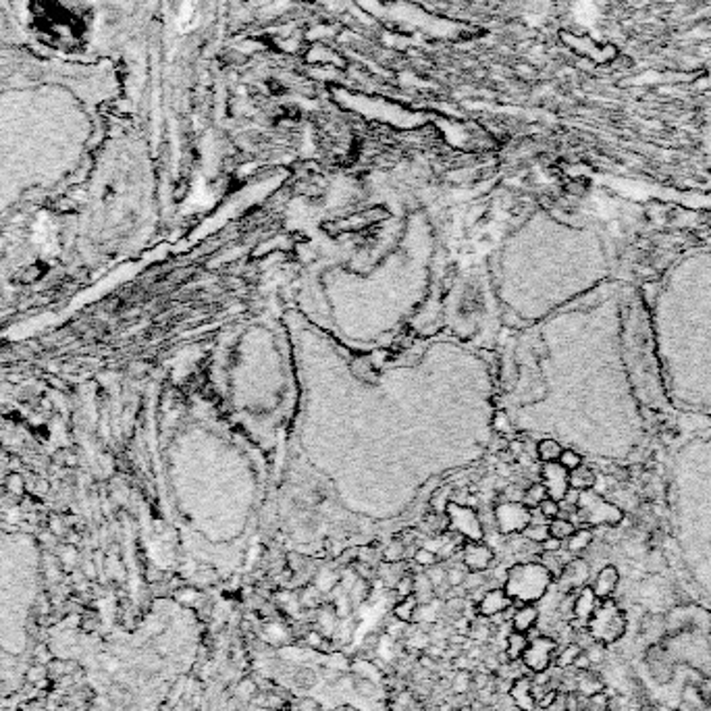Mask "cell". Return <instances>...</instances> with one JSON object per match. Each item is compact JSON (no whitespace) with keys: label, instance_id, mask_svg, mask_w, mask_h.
I'll list each match as a JSON object with an SVG mask.
<instances>
[{"label":"cell","instance_id":"obj_1","mask_svg":"<svg viewBox=\"0 0 711 711\" xmlns=\"http://www.w3.org/2000/svg\"><path fill=\"white\" fill-rule=\"evenodd\" d=\"M553 576L541 562H522L508 570L503 582L506 593L518 605L541 602L547 595Z\"/></svg>","mask_w":711,"mask_h":711},{"label":"cell","instance_id":"obj_2","mask_svg":"<svg viewBox=\"0 0 711 711\" xmlns=\"http://www.w3.org/2000/svg\"><path fill=\"white\" fill-rule=\"evenodd\" d=\"M626 626H629V618L622 611V607L614 599H603V602L597 603L595 614L591 616V620L587 624V630L591 632V636L597 643L607 647V645L618 643L624 636Z\"/></svg>","mask_w":711,"mask_h":711},{"label":"cell","instance_id":"obj_3","mask_svg":"<svg viewBox=\"0 0 711 711\" xmlns=\"http://www.w3.org/2000/svg\"><path fill=\"white\" fill-rule=\"evenodd\" d=\"M576 518L584 526H618L624 522V510L611 501H607L602 493L595 489L580 491L574 510Z\"/></svg>","mask_w":711,"mask_h":711},{"label":"cell","instance_id":"obj_4","mask_svg":"<svg viewBox=\"0 0 711 711\" xmlns=\"http://www.w3.org/2000/svg\"><path fill=\"white\" fill-rule=\"evenodd\" d=\"M560 40H562V44L570 53H574L578 58H584V60H589L593 65L607 67V65H611L620 56V50H618L616 44H611V42H597V40H593L584 31L562 29L560 31Z\"/></svg>","mask_w":711,"mask_h":711},{"label":"cell","instance_id":"obj_5","mask_svg":"<svg viewBox=\"0 0 711 711\" xmlns=\"http://www.w3.org/2000/svg\"><path fill=\"white\" fill-rule=\"evenodd\" d=\"M555 656H557V643H555V638L541 634V636L528 641V647H526V651L522 656V663L533 674H539V672H547Z\"/></svg>","mask_w":711,"mask_h":711},{"label":"cell","instance_id":"obj_6","mask_svg":"<svg viewBox=\"0 0 711 711\" xmlns=\"http://www.w3.org/2000/svg\"><path fill=\"white\" fill-rule=\"evenodd\" d=\"M493 516L501 535H520L530 524V508L520 501H503L493 510Z\"/></svg>","mask_w":711,"mask_h":711},{"label":"cell","instance_id":"obj_7","mask_svg":"<svg viewBox=\"0 0 711 711\" xmlns=\"http://www.w3.org/2000/svg\"><path fill=\"white\" fill-rule=\"evenodd\" d=\"M447 516H449V530L462 535L466 541H481L483 539V535H485L483 522L472 508L449 503Z\"/></svg>","mask_w":711,"mask_h":711},{"label":"cell","instance_id":"obj_8","mask_svg":"<svg viewBox=\"0 0 711 711\" xmlns=\"http://www.w3.org/2000/svg\"><path fill=\"white\" fill-rule=\"evenodd\" d=\"M589 578H591L589 562L582 560V557H572L564 566L562 574L557 576V587L562 589V593H576L578 589L587 587Z\"/></svg>","mask_w":711,"mask_h":711},{"label":"cell","instance_id":"obj_9","mask_svg":"<svg viewBox=\"0 0 711 711\" xmlns=\"http://www.w3.org/2000/svg\"><path fill=\"white\" fill-rule=\"evenodd\" d=\"M541 483L547 489V495L555 501H562L564 495L570 489L568 470L560 462H547L541 468Z\"/></svg>","mask_w":711,"mask_h":711},{"label":"cell","instance_id":"obj_10","mask_svg":"<svg viewBox=\"0 0 711 711\" xmlns=\"http://www.w3.org/2000/svg\"><path fill=\"white\" fill-rule=\"evenodd\" d=\"M597 603H599V599H597V595H595V591H593L591 584L578 589L574 593V607H572V622H570V626L572 629H587L591 616L595 614Z\"/></svg>","mask_w":711,"mask_h":711},{"label":"cell","instance_id":"obj_11","mask_svg":"<svg viewBox=\"0 0 711 711\" xmlns=\"http://www.w3.org/2000/svg\"><path fill=\"white\" fill-rule=\"evenodd\" d=\"M462 564L468 572H485L493 564V549L481 541H466L462 547Z\"/></svg>","mask_w":711,"mask_h":711},{"label":"cell","instance_id":"obj_12","mask_svg":"<svg viewBox=\"0 0 711 711\" xmlns=\"http://www.w3.org/2000/svg\"><path fill=\"white\" fill-rule=\"evenodd\" d=\"M510 605H514V602L510 599V595L506 593V589H503V587H497V589H489V591L483 595V599L476 603V611H479V616H483V618H493V616L506 611Z\"/></svg>","mask_w":711,"mask_h":711},{"label":"cell","instance_id":"obj_13","mask_svg":"<svg viewBox=\"0 0 711 711\" xmlns=\"http://www.w3.org/2000/svg\"><path fill=\"white\" fill-rule=\"evenodd\" d=\"M618 584H620V572H618V568L614 564H607V566H603L602 570H599V574L595 576V580H593L591 587H593L597 599L603 602V599H611V595L616 593Z\"/></svg>","mask_w":711,"mask_h":711},{"label":"cell","instance_id":"obj_14","mask_svg":"<svg viewBox=\"0 0 711 711\" xmlns=\"http://www.w3.org/2000/svg\"><path fill=\"white\" fill-rule=\"evenodd\" d=\"M510 697H512V701L518 707V711L537 710V699L533 695V678H528V676H518L514 680L512 688H510Z\"/></svg>","mask_w":711,"mask_h":711},{"label":"cell","instance_id":"obj_15","mask_svg":"<svg viewBox=\"0 0 711 711\" xmlns=\"http://www.w3.org/2000/svg\"><path fill=\"white\" fill-rule=\"evenodd\" d=\"M537 622H539V607L535 603H524V605H518L516 611H514L512 630L528 634L530 630L537 626Z\"/></svg>","mask_w":711,"mask_h":711},{"label":"cell","instance_id":"obj_16","mask_svg":"<svg viewBox=\"0 0 711 711\" xmlns=\"http://www.w3.org/2000/svg\"><path fill=\"white\" fill-rule=\"evenodd\" d=\"M597 479L599 474L589 468V466H578L574 470L568 472V481H570V487L572 489H578V491H589V489H595L597 485Z\"/></svg>","mask_w":711,"mask_h":711},{"label":"cell","instance_id":"obj_17","mask_svg":"<svg viewBox=\"0 0 711 711\" xmlns=\"http://www.w3.org/2000/svg\"><path fill=\"white\" fill-rule=\"evenodd\" d=\"M352 373L356 375V379H360L362 383L375 385L379 381V375H377V366L373 362L370 356H360L356 358L352 362Z\"/></svg>","mask_w":711,"mask_h":711},{"label":"cell","instance_id":"obj_18","mask_svg":"<svg viewBox=\"0 0 711 711\" xmlns=\"http://www.w3.org/2000/svg\"><path fill=\"white\" fill-rule=\"evenodd\" d=\"M605 688V683L602 680V676H597L593 670L587 672H578V680H576V690L584 697H591L595 693H602Z\"/></svg>","mask_w":711,"mask_h":711},{"label":"cell","instance_id":"obj_19","mask_svg":"<svg viewBox=\"0 0 711 711\" xmlns=\"http://www.w3.org/2000/svg\"><path fill=\"white\" fill-rule=\"evenodd\" d=\"M593 539H595V533H593L589 526L576 528L574 533H572V537L568 539V545H566V549H568L570 553L578 555V553H582V551H587V549L591 547Z\"/></svg>","mask_w":711,"mask_h":711},{"label":"cell","instance_id":"obj_20","mask_svg":"<svg viewBox=\"0 0 711 711\" xmlns=\"http://www.w3.org/2000/svg\"><path fill=\"white\" fill-rule=\"evenodd\" d=\"M526 647H528V636H526L524 632L512 630V632L508 634V638H506V653L510 657V661H518V659H522L524 651H526Z\"/></svg>","mask_w":711,"mask_h":711},{"label":"cell","instance_id":"obj_21","mask_svg":"<svg viewBox=\"0 0 711 711\" xmlns=\"http://www.w3.org/2000/svg\"><path fill=\"white\" fill-rule=\"evenodd\" d=\"M562 451H564V447H562L560 441H555V439H541L539 445H537V458H539L543 464H547V462H557L560 456H562Z\"/></svg>","mask_w":711,"mask_h":711},{"label":"cell","instance_id":"obj_22","mask_svg":"<svg viewBox=\"0 0 711 711\" xmlns=\"http://www.w3.org/2000/svg\"><path fill=\"white\" fill-rule=\"evenodd\" d=\"M574 530L576 524L570 518L557 516V518L549 520V535L555 537V539H560V541H568Z\"/></svg>","mask_w":711,"mask_h":711},{"label":"cell","instance_id":"obj_23","mask_svg":"<svg viewBox=\"0 0 711 711\" xmlns=\"http://www.w3.org/2000/svg\"><path fill=\"white\" fill-rule=\"evenodd\" d=\"M416 607H418V602H416V597H414V595H410V597H404L402 602L393 607V618H395L397 622L410 624V622H414V611H416Z\"/></svg>","mask_w":711,"mask_h":711},{"label":"cell","instance_id":"obj_24","mask_svg":"<svg viewBox=\"0 0 711 711\" xmlns=\"http://www.w3.org/2000/svg\"><path fill=\"white\" fill-rule=\"evenodd\" d=\"M547 489L543 487V483H533L528 485V489H524V497H522V503L526 508H539L543 499H547Z\"/></svg>","mask_w":711,"mask_h":711},{"label":"cell","instance_id":"obj_25","mask_svg":"<svg viewBox=\"0 0 711 711\" xmlns=\"http://www.w3.org/2000/svg\"><path fill=\"white\" fill-rule=\"evenodd\" d=\"M580 651H582V647H578L576 643H570V645L562 647V649L557 651V656H555V665H557L560 670H568V668H572L576 656H578Z\"/></svg>","mask_w":711,"mask_h":711},{"label":"cell","instance_id":"obj_26","mask_svg":"<svg viewBox=\"0 0 711 711\" xmlns=\"http://www.w3.org/2000/svg\"><path fill=\"white\" fill-rule=\"evenodd\" d=\"M522 535H524V539H528L530 543L541 545L545 539L551 537V535H549V522H543V524H528V526L522 530Z\"/></svg>","mask_w":711,"mask_h":711},{"label":"cell","instance_id":"obj_27","mask_svg":"<svg viewBox=\"0 0 711 711\" xmlns=\"http://www.w3.org/2000/svg\"><path fill=\"white\" fill-rule=\"evenodd\" d=\"M383 560L389 564L395 562H404L406 560V545L402 543V539H393L389 541V545L383 549Z\"/></svg>","mask_w":711,"mask_h":711},{"label":"cell","instance_id":"obj_28","mask_svg":"<svg viewBox=\"0 0 711 711\" xmlns=\"http://www.w3.org/2000/svg\"><path fill=\"white\" fill-rule=\"evenodd\" d=\"M451 495H454V489H449V487H441L433 493V497H431L433 512H447V508L451 503Z\"/></svg>","mask_w":711,"mask_h":711},{"label":"cell","instance_id":"obj_29","mask_svg":"<svg viewBox=\"0 0 711 711\" xmlns=\"http://www.w3.org/2000/svg\"><path fill=\"white\" fill-rule=\"evenodd\" d=\"M584 711H611V699L605 693H595L587 697V710Z\"/></svg>","mask_w":711,"mask_h":711},{"label":"cell","instance_id":"obj_30","mask_svg":"<svg viewBox=\"0 0 711 711\" xmlns=\"http://www.w3.org/2000/svg\"><path fill=\"white\" fill-rule=\"evenodd\" d=\"M298 602L306 607H319V605H323V591L319 587H306L301 591V597Z\"/></svg>","mask_w":711,"mask_h":711},{"label":"cell","instance_id":"obj_31","mask_svg":"<svg viewBox=\"0 0 711 711\" xmlns=\"http://www.w3.org/2000/svg\"><path fill=\"white\" fill-rule=\"evenodd\" d=\"M414 562H416L420 568H431V566H435L439 562V555L437 553H433L431 549L418 547L416 549V553H414Z\"/></svg>","mask_w":711,"mask_h":711},{"label":"cell","instance_id":"obj_32","mask_svg":"<svg viewBox=\"0 0 711 711\" xmlns=\"http://www.w3.org/2000/svg\"><path fill=\"white\" fill-rule=\"evenodd\" d=\"M294 683L300 688H312L316 684V674L310 668H298L294 672Z\"/></svg>","mask_w":711,"mask_h":711},{"label":"cell","instance_id":"obj_33","mask_svg":"<svg viewBox=\"0 0 711 711\" xmlns=\"http://www.w3.org/2000/svg\"><path fill=\"white\" fill-rule=\"evenodd\" d=\"M393 591L404 599V597H410V595H414V574H412L410 570L406 572V574L402 576L400 580H397V584L393 587Z\"/></svg>","mask_w":711,"mask_h":711},{"label":"cell","instance_id":"obj_34","mask_svg":"<svg viewBox=\"0 0 711 711\" xmlns=\"http://www.w3.org/2000/svg\"><path fill=\"white\" fill-rule=\"evenodd\" d=\"M543 516L547 520H553V518H557V516H562V508H560V501H555V499H551V497H547V499H543L541 501V506L537 508Z\"/></svg>","mask_w":711,"mask_h":711},{"label":"cell","instance_id":"obj_35","mask_svg":"<svg viewBox=\"0 0 711 711\" xmlns=\"http://www.w3.org/2000/svg\"><path fill=\"white\" fill-rule=\"evenodd\" d=\"M557 462L570 472V470H574L578 466H582V456L578 451H572V449H564Z\"/></svg>","mask_w":711,"mask_h":711},{"label":"cell","instance_id":"obj_36","mask_svg":"<svg viewBox=\"0 0 711 711\" xmlns=\"http://www.w3.org/2000/svg\"><path fill=\"white\" fill-rule=\"evenodd\" d=\"M493 429H495L499 435H506V433H510V431H512L510 416H508V414H506L503 410L495 412V416H493Z\"/></svg>","mask_w":711,"mask_h":711},{"label":"cell","instance_id":"obj_37","mask_svg":"<svg viewBox=\"0 0 711 711\" xmlns=\"http://www.w3.org/2000/svg\"><path fill=\"white\" fill-rule=\"evenodd\" d=\"M454 688H456V693H460V695H468V693L472 690V674L466 672V670H460V672L456 674Z\"/></svg>","mask_w":711,"mask_h":711},{"label":"cell","instance_id":"obj_38","mask_svg":"<svg viewBox=\"0 0 711 711\" xmlns=\"http://www.w3.org/2000/svg\"><path fill=\"white\" fill-rule=\"evenodd\" d=\"M584 653L589 656V659H591V663H593V665H597V663H603V661H605V657H607V649H605V645H602V643H593L591 647H587V649H584Z\"/></svg>","mask_w":711,"mask_h":711},{"label":"cell","instance_id":"obj_39","mask_svg":"<svg viewBox=\"0 0 711 711\" xmlns=\"http://www.w3.org/2000/svg\"><path fill=\"white\" fill-rule=\"evenodd\" d=\"M557 697H560V690L557 688H549L547 693L541 697V699H537V707L539 710H543V711H547L555 701H557Z\"/></svg>","mask_w":711,"mask_h":711},{"label":"cell","instance_id":"obj_40","mask_svg":"<svg viewBox=\"0 0 711 711\" xmlns=\"http://www.w3.org/2000/svg\"><path fill=\"white\" fill-rule=\"evenodd\" d=\"M472 686L476 690H483L487 686H493V676L487 674V672H476V674H472Z\"/></svg>","mask_w":711,"mask_h":711},{"label":"cell","instance_id":"obj_41","mask_svg":"<svg viewBox=\"0 0 711 711\" xmlns=\"http://www.w3.org/2000/svg\"><path fill=\"white\" fill-rule=\"evenodd\" d=\"M593 668V663H591V659H589V656L584 653V649L576 656V659H574V663H572V670H576V672H587V670H591Z\"/></svg>","mask_w":711,"mask_h":711},{"label":"cell","instance_id":"obj_42","mask_svg":"<svg viewBox=\"0 0 711 711\" xmlns=\"http://www.w3.org/2000/svg\"><path fill=\"white\" fill-rule=\"evenodd\" d=\"M177 602H181V603H186V605H193V603L198 602V591L196 589H181V591H177Z\"/></svg>","mask_w":711,"mask_h":711},{"label":"cell","instance_id":"obj_43","mask_svg":"<svg viewBox=\"0 0 711 711\" xmlns=\"http://www.w3.org/2000/svg\"><path fill=\"white\" fill-rule=\"evenodd\" d=\"M562 547H564V541H560V539H555V537H549V539H545V541L541 543V549L547 551V553H555V551H560Z\"/></svg>","mask_w":711,"mask_h":711},{"label":"cell","instance_id":"obj_44","mask_svg":"<svg viewBox=\"0 0 711 711\" xmlns=\"http://www.w3.org/2000/svg\"><path fill=\"white\" fill-rule=\"evenodd\" d=\"M356 690H358L360 695H373V693H375V686H373V683H370V680H364V678H360V680L356 683Z\"/></svg>","mask_w":711,"mask_h":711},{"label":"cell","instance_id":"obj_45","mask_svg":"<svg viewBox=\"0 0 711 711\" xmlns=\"http://www.w3.org/2000/svg\"><path fill=\"white\" fill-rule=\"evenodd\" d=\"M9 487H11V491L19 493L21 491V479H19V476H13V479L9 481Z\"/></svg>","mask_w":711,"mask_h":711},{"label":"cell","instance_id":"obj_46","mask_svg":"<svg viewBox=\"0 0 711 711\" xmlns=\"http://www.w3.org/2000/svg\"><path fill=\"white\" fill-rule=\"evenodd\" d=\"M638 711H656V710H653L651 705H643V707H641V710H638Z\"/></svg>","mask_w":711,"mask_h":711},{"label":"cell","instance_id":"obj_47","mask_svg":"<svg viewBox=\"0 0 711 711\" xmlns=\"http://www.w3.org/2000/svg\"><path fill=\"white\" fill-rule=\"evenodd\" d=\"M379 2H381V4H383V6H387V4H393V2H395V0H379Z\"/></svg>","mask_w":711,"mask_h":711}]
</instances>
